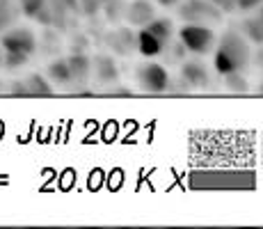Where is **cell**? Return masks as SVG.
<instances>
[{"label": "cell", "instance_id": "1", "mask_svg": "<svg viewBox=\"0 0 263 229\" xmlns=\"http://www.w3.org/2000/svg\"><path fill=\"white\" fill-rule=\"evenodd\" d=\"M252 60V44L238 30H227L213 48V69L220 76L242 74Z\"/></svg>", "mask_w": 263, "mask_h": 229}, {"label": "cell", "instance_id": "2", "mask_svg": "<svg viewBox=\"0 0 263 229\" xmlns=\"http://www.w3.org/2000/svg\"><path fill=\"white\" fill-rule=\"evenodd\" d=\"M174 37V23L167 16H156L146 25L138 28L135 34V50L144 58H158L165 48L170 46Z\"/></svg>", "mask_w": 263, "mask_h": 229}, {"label": "cell", "instance_id": "3", "mask_svg": "<svg viewBox=\"0 0 263 229\" xmlns=\"http://www.w3.org/2000/svg\"><path fill=\"white\" fill-rule=\"evenodd\" d=\"M0 50L7 67H21L37 50V37L30 28H12L0 37Z\"/></svg>", "mask_w": 263, "mask_h": 229}, {"label": "cell", "instance_id": "4", "mask_svg": "<svg viewBox=\"0 0 263 229\" xmlns=\"http://www.w3.org/2000/svg\"><path fill=\"white\" fill-rule=\"evenodd\" d=\"M179 42L181 48L190 55H209L213 53L215 42H217V34L211 25H201V23H183L179 30Z\"/></svg>", "mask_w": 263, "mask_h": 229}, {"label": "cell", "instance_id": "5", "mask_svg": "<svg viewBox=\"0 0 263 229\" xmlns=\"http://www.w3.org/2000/svg\"><path fill=\"white\" fill-rule=\"evenodd\" d=\"M135 85L146 94H163L170 87V71L154 58H146L142 64L135 67Z\"/></svg>", "mask_w": 263, "mask_h": 229}, {"label": "cell", "instance_id": "6", "mask_svg": "<svg viewBox=\"0 0 263 229\" xmlns=\"http://www.w3.org/2000/svg\"><path fill=\"white\" fill-rule=\"evenodd\" d=\"M179 16L183 23H201V25H213L222 21V12L217 9L211 0H185L179 3Z\"/></svg>", "mask_w": 263, "mask_h": 229}, {"label": "cell", "instance_id": "7", "mask_svg": "<svg viewBox=\"0 0 263 229\" xmlns=\"http://www.w3.org/2000/svg\"><path fill=\"white\" fill-rule=\"evenodd\" d=\"M181 76H183L185 83H188L190 87H195V90L206 87V85H209V80H211L209 67H206L199 58H197V60H188V62L183 64V69H181Z\"/></svg>", "mask_w": 263, "mask_h": 229}, {"label": "cell", "instance_id": "8", "mask_svg": "<svg viewBox=\"0 0 263 229\" xmlns=\"http://www.w3.org/2000/svg\"><path fill=\"white\" fill-rule=\"evenodd\" d=\"M124 16L133 28H142V25H146L151 19H156V7L149 3V0H133V3L126 7Z\"/></svg>", "mask_w": 263, "mask_h": 229}, {"label": "cell", "instance_id": "9", "mask_svg": "<svg viewBox=\"0 0 263 229\" xmlns=\"http://www.w3.org/2000/svg\"><path fill=\"white\" fill-rule=\"evenodd\" d=\"M48 74L55 83L64 85V83H71L73 80V74H71V67H69V60H58L48 67Z\"/></svg>", "mask_w": 263, "mask_h": 229}, {"label": "cell", "instance_id": "10", "mask_svg": "<svg viewBox=\"0 0 263 229\" xmlns=\"http://www.w3.org/2000/svg\"><path fill=\"white\" fill-rule=\"evenodd\" d=\"M21 87H23L25 94H50V87L42 80V76H37V74L30 76Z\"/></svg>", "mask_w": 263, "mask_h": 229}, {"label": "cell", "instance_id": "11", "mask_svg": "<svg viewBox=\"0 0 263 229\" xmlns=\"http://www.w3.org/2000/svg\"><path fill=\"white\" fill-rule=\"evenodd\" d=\"M242 37L247 39V42H259L263 44V23L259 21V19H254V21H245L242 23Z\"/></svg>", "mask_w": 263, "mask_h": 229}, {"label": "cell", "instance_id": "12", "mask_svg": "<svg viewBox=\"0 0 263 229\" xmlns=\"http://www.w3.org/2000/svg\"><path fill=\"white\" fill-rule=\"evenodd\" d=\"M263 5V0H236V7L240 12H252V9H259Z\"/></svg>", "mask_w": 263, "mask_h": 229}, {"label": "cell", "instance_id": "13", "mask_svg": "<svg viewBox=\"0 0 263 229\" xmlns=\"http://www.w3.org/2000/svg\"><path fill=\"white\" fill-rule=\"evenodd\" d=\"M156 3H158L160 7H176L181 0H156Z\"/></svg>", "mask_w": 263, "mask_h": 229}, {"label": "cell", "instance_id": "14", "mask_svg": "<svg viewBox=\"0 0 263 229\" xmlns=\"http://www.w3.org/2000/svg\"><path fill=\"white\" fill-rule=\"evenodd\" d=\"M259 21L263 23V5H261V7H259Z\"/></svg>", "mask_w": 263, "mask_h": 229}]
</instances>
